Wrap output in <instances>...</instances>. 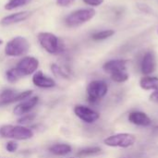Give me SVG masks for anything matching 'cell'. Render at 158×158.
<instances>
[{
  "label": "cell",
  "instance_id": "ba28073f",
  "mask_svg": "<svg viewBox=\"0 0 158 158\" xmlns=\"http://www.w3.org/2000/svg\"><path fill=\"white\" fill-rule=\"evenodd\" d=\"M15 68L21 77L30 76L37 71L39 68V60L34 56H25L17 63Z\"/></svg>",
  "mask_w": 158,
  "mask_h": 158
},
{
  "label": "cell",
  "instance_id": "277c9868",
  "mask_svg": "<svg viewBox=\"0 0 158 158\" xmlns=\"http://www.w3.org/2000/svg\"><path fill=\"white\" fill-rule=\"evenodd\" d=\"M96 15V11L93 7L81 8L71 12L65 19L66 25L69 28H76L81 26L91 19H93Z\"/></svg>",
  "mask_w": 158,
  "mask_h": 158
},
{
  "label": "cell",
  "instance_id": "5bb4252c",
  "mask_svg": "<svg viewBox=\"0 0 158 158\" xmlns=\"http://www.w3.org/2000/svg\"><path fill=\"white\" fill-rule=\"evenodd\" d=\"M30 15H31L30 11H21V12L13 13V14L4 17L1 19L0 23L3 26H9V25L19 23V22H21V21L27 19L30 17Z\"/></svg>",
  "mask_w": 158,
  "mask_h": 158
},
{
  "label": "cell",
  "instance_id": "e0dca14e",
  "mask_svg": "<svg viewBox=\"0 0 158 158\" xmlns=\"http://www.w3.org/2000/svg\"><path fill=\"white\" fill-rule=\"evenodd\" d=\"M18 93L10 88L4 89L0 92V106L10 105L15 103V99Z\"/></svg>",
  "mask_w": 158,
  "mask_h": 158
},
{
  "label": "cell",
  "instance_id": "52a82bcc",
  "mask_svg": "<svg viewBox=\"0 0 158 158\" xmlns=\"http://www.w3.org/2000/svg\"><path fill=\"white\" fill-rule=\"evenodd\" d=\"M73 112L79 119L86 124H94L100 118V113L98 111L84 105H76Z\"/></svg>",
  "mask_w": 158,
  "mask_h": 158
},
{
  "label": "cell",
  "instance_id": "30bf717a",
  "mask_svg": "<svg viewBox=\"0 0 158 158\" xmlns=\"http://www.w3.org/2000/svg\"><path fill=\"white\" fill-rule=\"evenodd\" d=\"M40 98L37 95H32L30 98L23 100L21 102H19L15 107L13 108V113L16 116L21 117L23 115H26L28 113H31V110L33 108H35V106H37V105L39 104Z\"/></svg>",
  "mask_w": 158,
  "mask_h": 158
},
{
  "label": "cell",
  "instance_id": "cb8c5ba5",
  "mask_svg": "<svg viewBox=\"0 0 158 158\" xmlns=\"http://www.w3.org/2000/svg\"><path fill=\"white\" fill-rule=\"evenodd\" d=\"M37 115L35 113H28L26 115H23L21 117H19V118L18 119V123L19 125H26L28 123H31V121H33L36 118Z\"/></svg>",
  "mask_w": 158,
  "mask_h": 158
},
{
  "label": "cell",
  "instance_id": "5b68a950",
  "mask_svg": "<svg viewBox=\"0 0 158 158\" xmlns=\"http://www.w3.org/2000/svg\"><path fill=\"white\" fill-rule=\"evenodd\" d=\"M41 46L49 54L57 55L64 50V45L60 39L51 32H39L37 35Z\"/></svg>",
  "mask_w": 158,
  "mask_h": 158
},
{
  "label": "cell",
  "instance_id": "9c48e42d",
  "mask_svg": "<svg viewBox=\"0 0 158 158\" xmlns=\"http://www.w3.org/2000/svg\"><path fill=\"white\" fill-rule=\"evenodd\" d=\"M157 68L156 55L154 50L146 51L142 56L140 62V70L143 76L152 75Z\"/></svg>",
  "mask_w": 158,
  "mask_h": 158
},
{
  "label": "cell",
  "instance_id": "d6a6232c",
  "mask_svg": "<svg viewBox=\"0 0 158 158\" xmlns=\"http://www.w3.org/2000/svg\"><path fill=\"white\" fill-rule=\"evenodd\" d=\"M157 34H158V29H157Z\"/></svg>",
  "mask_w": 158,
  "mask_h": 158
},
{
  "label": "cell",
  "instance_id": "83f0119b",
  "mask_svg": "<svg viewBox=\"0 0 158 158\" xmlns=\"http://www.w3.org/2000/svg\"><path fill=\"white\" fill-rule=\"evenodd\" d=\"M74 2H75V0H56V4L60 6H63V7L69 6Z\"/></svg>",
  "mask_w": 158,
  "mask_h": 158
},
{
  "label": "cell",
  "instance_id": "4dcf8cb0",
  "mask_svg": "<svg viewBox=\"0 0 158 158\" xmlns=\"http://www.w3.org/2000/svg\"><path fill=\"white\" fill-rule=\"evenodd\" d=\"M3 44V41H2V40L0 39V44Z\"/></svg>",
  "mask_w": 158,
  "mask_h": 158
},
{
  "label": "cell",
  "instance_id": "4fadbf2b",
  "mask_svg": "<svg viewBox=\"0 0 158 158\" xmlns=\"http://www.w3.org/2000/svg\"><path fill=\"white\" fill-rule=\"evenodd\" d=\"M128 64H129V60L125 59V58H114V59H110L107 60L106 62L104 63L103 65V70L107 73V74H111L119 70H125L128 69Z\"/></svg>",
  "mask_w": 158,
  "mask_h": 158
},
{
  "label": "cell",
  "instance_id": "ffe728a7",
  "mask_svg": "<svg viewBox=\"0 0 158 158\" xmlns=\"http://www.w3.org/2000/svg\"><path fill=\"white\" fill-rule=\"evenodd\" d=\"M115 33H116V31L113 29L101 30V31H98L93 33L92 34V39L94 41H104V40L111 38L112 36L115 35Z\"/></svg>",
  "mask_w": 158,
  "mask_h": 158
},
{
  "label": "cell",
  "instance_id": "ac0fdd59",
  "mask_svg": "<svg viewBox=\"0 0 158 158\" xmlns=\"http://www.w3.org/2000/svg\"><path fill=\"white\" fill-rule=\"evenodd\" d=\"M109 76L111 81L115 83H125L130 80V73L127 69L111 73Z\"/></svg>",
  "mask_w": 158,
  "mask_h": 158
},
{
  "label": "cell",
  "instance_id": "2e32d148",
  "mask_svg": "<svg viewBox=\"0 0 158 158\" xmlns=\"http://www.w3.org/2000/svg\"><path fill=\"white\" fill-rule=\"evenodd\" d=\"M48 151L56 156H66L72 152V147L69 143H55L48 148Z\"/></svg>",
  "mask_w": 158,
  "mask_h": 158
},
{
  "label": "cell",
  "instance_id": "d4e9b609",
  "mask_svg": "<svg viewBox=\"0 0 158 158\" xmlns=\"http://www.w3.org/2000/svg\"><path fill=\"white\" fill-rule=\"evenodd\" d=\"M32 94H33V92L31 90H27V91H23V92L18 93V94L16 96V99H15V103L21 102L23 100H26V99L30 98L31 96H32Z\"/></svg>",
  "mask_w": 158,
  "mask_h": 158
},
{
  "label": "cell",
  "instance_id": "3957f363",
  "mask_svg": "<svg viewBox=\"0 0 158 158\" xmlns=\"http://www.w3.org/2000/svg\"><path fill=\"white\" fill-rule=\"evenodd\" d=\"M137 138L134 134L129 132H118L107 136L104 139V144L111 148L127 149L136 143Z\"/></svg>",
  "mask_w": 158,
  "mask_h": 158
},
{
  "label": "cell",
  "instance_id": "6da1fadb",
  "mask_svg": "<svg viewBox=\"0 0 158 158\" xmlns=\"http://www.w3.org/2000/svg\"><path fill=\"white\" fill-rule=\"evenodd\" d=\"M31 129L23 125H3L0 127V137L14 141H27L33 137Z\"/></svg>",
  "mask_w": 158,
  "mask_h": 158
},
{
  "label": "cell",
  "instance_id": "603a6c76",
  "mask_svg": "<svg viewBox=\"0 0 158 158\" xmlns=\"http://www.w3.org/2000/svg\"><path fill=\"white\" fill-rule=\"evenodd\" d=\"M51 69H52L54 75L56 76V77H58V78H64V79L69 78L68 71L66 69H64L63 68H61L60 66L56 65V64L51 65Z\"/></svg>",
  "mask_w": 158,
  "mask_h": 158
},
{
  "label": "cell",
  "instance_id": "836d02e7",
  "mask_svg": "<svg viewBox=\"0 0 158 158\" xmlns=\"http://www.w3.org/2000/svg\"><path fill=\"white\" fill-rule=\"evenodd\" d=\"M69 158H75V157H69Z\"/></svg>",
  "mask_w": 158,
  "mask_h": 158
},
{
  "label": "cell",
  "instance_id": "7c38bea8",
  "mask_svg": "<svg viewBox=\"0 0 158 158\" xmlns=\"http://www.w3.org/2000/svg\"><path fill=\"white\" fill-rule=\"evenodd\" d=\"M31 81L34 86L41 89H52L56 85V82L54 79L44 74L41 70H37L33 74Z\"/></svg>",
  "mask_w": 158,
  "mask_h": 158
},
{
  "label": "cell",
  "instance_id": "f1b7e54d",
  "mask_svg": "<svg viewBox=\"0 0 158 158\" xmlns=\"http://www.w3.org/2000/svg\"><path fill=\"white\" fill-rule=\"evenodd\" d=\"M149 100L153 103L158 104V89L156 91H153L149 95Z\"/></svg>",
  "mask_w": 158,
  "mask_h": 158
},
{
  "label": "cell",
  "instance_id": "9a60e30c",
  "mask_svg": "<svg viewBox=\"0 0 158 158\" xmlns=\"http://www.w3.org/2000/svg\"><path fill=\"white\" fill-rule=\"evenodd\" d=\"M139 86L143 91H156L158 89V77L156 76H143L139 81Z\"/></svg>",
  "mask_w": 158,
  "mask_h": 158
},
{
  "label": "cell",
  "instance_id": "484cf974",
  "mask_svg": "<svg viewBox=\"0 0 158 158\" xmlns=\"http://www.w3.org/2000/svg\"><path fill=\"white\" fill-rule=\"evenodd\" d=\"M6 151L7 153H10V154H13V153H16L19 149V143L14 141V140H10V141H7V143H6Z\"/></svg>",
  "mask_w": 158,
  "mask_h": 158
},
{
  "label": "cell",
  "instance_id": "f546056e",
  "mask_svg": "<svg viewBox=\"0 0 158 158\" xmlns=\"http://www.w3.org/2000/svg\"><path fill=\"white\" fill-rule=\"evenodd\" d=\"M153 132L156 133V134H158V125L157 126H155V127L153 128Z\"/></svg>",
  "mask_w": 158,
  "mask_h": 158
},
{
  "label": "cell",
  "instance_id": "7402d4cb",
  "mask_svg": "<svg viewBox=\"0 0 158 158\" xmlns=\"http://www.w3.org/2000/svg\"><path fill=\"white\" fill-rule=\"evenodd\" d=\"M20 78H22V77L18 72V70L16 69V68H11V69H9L8 70L6 71V81L9 83H15Z\"/></svg>",
  "mask_w": 158,
  "mask_h": 158
},
{
  "label": "cell",
  "instance_id": "1f68e13d",
  "mask_svg": "<svg viewBox=\"0 0 158 158\" xmlns=\"http://www.w3.org/2000/svg\"><path fill=\"white\" fill-rule=\"evenodd\" d=\"M123 158H129V157H123Z\"/></svg>",
  "mask_w": 158,
  "mask_h": 158
},
{
  "label": "cell",
  "instance_id": "4316f807",
  "mask_svg": "<svg viewBox=\"0 0 158 158\" xmlns=\"http://www.w3.org/2000/svg\"><path fill=\"white\" fill-rule=\"evenodd\" d=\"M83 3L87 6H93V7H95V6H99L101 5L104 4L105 0H82Z\"/></svg>",
  "mask_w": 158,
  "mask_h": 158
},
{
  "label": "cell",
  "instance_id": "44dd1931",
  "mask_svg": "<svg viewBox=\"0 0 158 158\" xmlns=\"http://www.w3.org/2000/svg\"><path fill=\"white\" fill-rule=\"evenodd\" d=\"M31 0H9L6 5H5V9L6 10H13L15 8L23 6L28 5Z\"/></svg>",
  "mask_w": 158,
  "mask_h": 158
},
{
  "label": "cell",
  "instance_id": "7a4b0ae2",
  "mask_svg": "<svg viewBox=\"0 0 158 158\" xmlns=\"http://www.w3.org/2000/svg\"><path fill=\"white\" fill-rule=\"evenodd\" d=\"M108 89V84L104 80L91 81L86 87L87 101L92 105L99 103L106 96Z\"/></svg>",
  "mask_w": 158,
  "mask_h": 158
},
{
  "label": "cell",
  "instance_id": "d6986e66",
  "mask_svg": "<svg viewBox=\"0 0 158 158\" xmlns=\"http://www.w3.org/2000/svg\"><path fill=\"white\" fill-rule=\"evenodd\" d=\"M102 153V148L99 146H90V147H86L83 148L81 150H80L77 153V156L81 158L89 157V156H97L99 154Z\"/></svg>",
  "mask_w": 158,
  "mask_h": 158
},
{
  "label": "cell",
  "instance_id": "8992f818",
  "mask_svg": "<svg viewBox=\"0 0 158 158\" xmlns=\"http://www.w3.org/2000/svg\"><path fill=\"white\" fill-rule=\"evenodd\" d=\"M30 44L28 40L22 36H17L7 42L5 47V54L7 56H22L28 53Z\"/></svg>",
  "mask_w": 158,
  "mask_h": 158
},
{
  "label": "cell",
  "instance_id": "8fae6325",
  "mask_svg": "<svg viewBox=\"0 0 158 158\" xmlns=\"http://www.w3.org/2000/svg\"><path fill=\"white\" fill-rule=\"evenodd\" d=\"M128 121L134 126L142 127V128H147L150 127L153 123L152 118L143 111L140 110H133L131 111L128 114Z\"/></svg>",
  "mask_w": 158,
  "mask_h": 158
}]
</instances>
